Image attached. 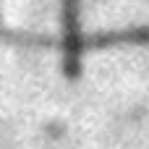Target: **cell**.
Masks as SVG:
<instances>
[{"label":"cell","instance_id":"6da1fadb","mask_svg":"<svg viewBox=\"0 0 149 149\" xmlns=\"http://www.w3.org/2000/svg\"><path fill=\"white\" fill-rule=\"evenodd\" d=\"M115 45H149V24L126 26L115 31H100V34H84V52L100 50V47H115Z\"/></svg>","mask_w":149,"mask_h":149}]
</instances>
